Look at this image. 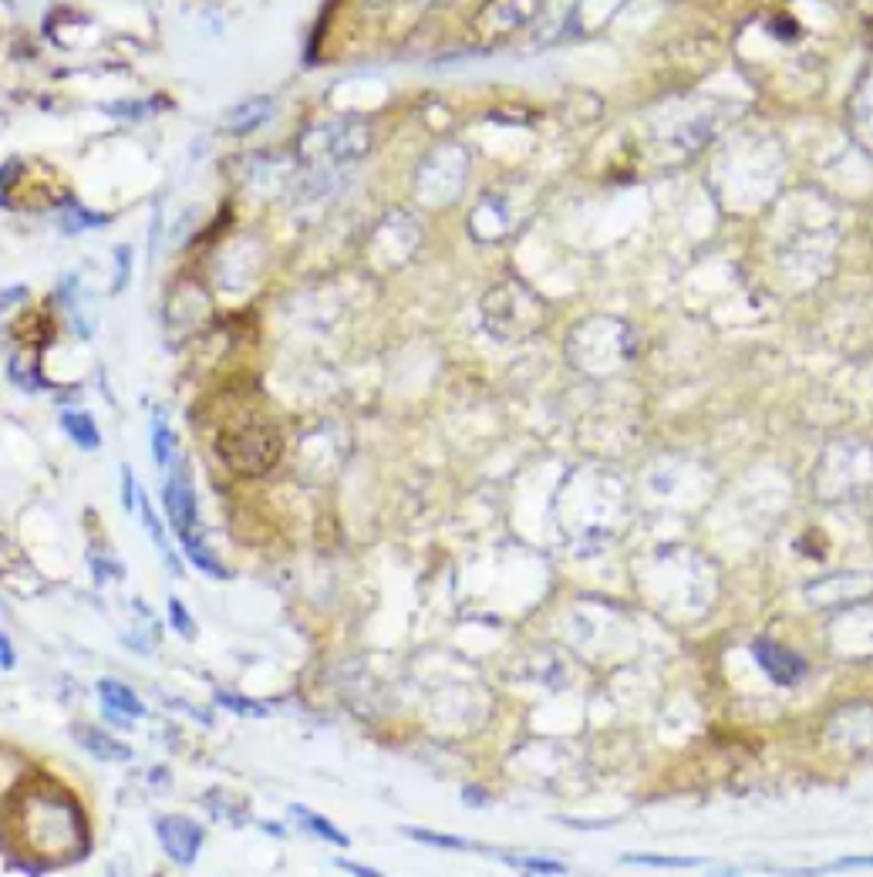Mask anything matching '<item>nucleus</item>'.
<instances>
[{"mask_svg":"<svg viewBox=\"0 0 873 877\" xmlns=\"http://www.w3.org/2000/svg\"><path fill=\"white\" fill-rule=\"evenodd\" d=\"M21 854L27 857L24 871L41 874L54 864L78 861L85 844V813L68 793H27L17 797L7 813Z\"/></svg>","mask_w":873,"mask_h":877,"instance_id":"obj_1","label":"nucleus"},{"mask_svg":"<svg viewBox=\"0 0 873 877\" xmlns=\"http://www.w3.org/2000/svg\"><path fill=\"white\" fill-rule=\"evenodd\" d=\"M280 449H284V439H280L277 426L263 419H247L243 426L226 429L216 439V452L236 476L267 473L280 459Z\"/></svg>","mask_w":873,"mask_h":877,"instance_id":"obj_2","label":"nucleus"},{"mask_svg":"<svg viewBox=\"0 0 873 877\" xmlns=\"http://www.w3.org/2000/svg\"><path fill=\"white\" fill-rule=\"evenodd\" d=\"M156 837L159 847L166 851V857L179 867H193L199 851H203L206 830L196 824V820L183 817V813H166V817H156Z\"/></svg>","mask_w":873,"mask_h":877,"instance_id":"obj_3","label":"nucleus"},{"mask_svg":"<svg viewBox=\"0 0 873 877\" xmlns=\"http://www.w3.org/2000/svg\"><path fill=\"white\" fill-rule=\"evenodd\" d=\"M162 506H166V517H169L172 530H176L179 537L193 533V527H196V493H193V483H189L186 466L179 463V459L169 466V476H166V483H162Z\"/></svg>","mask_w":873,"mask_h":877,"instance_id":"obj_4","label":"nucleus"},{"mask_svg":"<svg viewBox=\"0 0 873 877\" xmlns=\"http://www.w3.org/2000/svg\"><path fill=\"white\" fill-rule=\"evenodd\" d=\"M752 658L759 662V668L766 672L776 685H796L803 682L806 675V662L789 648L776 645L772 638H756L752 641Z\"/></svg>","mask_w":873,"mask_h":877,"instance_id":"obj_5","label":"nucleus"},{"mask_svg":"<svg viewBox=\"0 0 873 877\" xmlns=\"http://www.w3.org/2000/svg\"><path fill=\"white\" fill-rule=\"evenodd\" d=\"M98 699H102L105 716L122 722V726H129L132 719L145 716V705L139 695H135L129 685L115 682V678H102V682H98Z\"/></svg>","mask_w":873,"mask_h":877,"instance_id":"obj_6","label":"nucleus"},{"mask_svg":"<svg viewBox=\"0 0 873 877\" xmlns=\"http://www.w3.org/2000/svg\"><path fill=\"white\" fill-rule=\"evenodd\" d=\"M75 739H78V746L85 749V753H92L95 759H102V763H129V759H132V746L118 743L112 732H105V729L78 726Z\"/></svg>","mask_w":873,"mask_h":877,"instance_id":"obj_7","label":"nucleus"},{"mask_svg":"<svg viewBox=\"0 0 873 877\" xmlns=\"http://www.w3.org/2000/svg\"><path fill=\"white\" fill-rule=\"evenodd\" d=\"M270 115H274V102H270V98H247V102L233 105L230 112H226L223 129L233 135H247L253 129H260L263 122H270Z\"/></svg>","mask_w":873,"mask_h":877,"instance_id":"obj_8","label":"nucleus"},{"mask_svg":"<svg viewBox=\"0 0 873 877\" xmlns=\"http://www.w3.org/2000/svg\"><path fill=\"white\" fill-rule=\"evenodd\" d=\"M290 820H294V824L304 830V834L324 840V844L351 847V837L344 834V830L334 824V820H327L324 813H314L311 807H300V803H294V807H290Z\"/></svg>","mask_w":873,"mask_h":877,"instance_id":"obj_9","label":"nucleus"},{"mask_svg":"<svg viewBox=\"0 0 873 877\" xmlns=\"http://www.w3.org/2000/svg\"><path fill=\"white\" fill-rule=\"evenodd\" d=\"M61 426H65V432L78 449L95 452L98 446H102V432H98L95 419L88 412H71V409L61 412Z\"/></svg>","mask_w":873,"mask_h":877,"instance_id":"obj_10","label":"nucleus"},{"mask_svg":"<svg viewBox=\"0 0 873 877\" xmlns=\"http://www.w3.org/2000/svg\"><path fill=\"white\" fill-rule=\"evenodd\" d=\"M183 540V550H186V560L193 567H199V571L203 574H209V577H220V581H226V577H230V571H226V567L220 564V557L213 554V550H209L206 544H203V537H199V533L193 530V533H186V537H179Z\"/></svg>","mask_w":873,"mask_h":877,"instance_id":"obj_11","label":"nucleus"},{"mask_svg":"<svg viewBox=\"0 0 873 877\" xmlns=\"http://www.w3.org/2000/svg\"><path fill=\"white\" fill-rule=\"evenodd\" d=\"M135 500H139V513H142V523H145V530H149V537L156 540V547H159V554H162V560H166V564L172 567V574H179V564H176V554H172L169 550V544H166V533H162V523H159V517H156V510H152V503H149V496H145V490L139 486V493H135Z\"/></svg>","mask_w":873,"mask_h":877,"instance_id":"obj_12","label":"nucleus"},{"mask_svg":"<svg viewBox=\"0 0 873 877\" xmlns=\"http://www.w3.org/2000/svg\"><path fill=\"white\" fill-rule=\"evenodd\" d=\"M105 223H112V216L85 210L81 203H65V210H61V230H65V233L98 230V226H105Z\"/></svg>","mask_w":873,"mask_h":877,"instance_id":"obj_13","label":"nucleus"},{"mask_svg":"<svg viewBox=\"0 0 873 877\" xmlns=\"http://www.w3.org/2000/svg\"><path fill=\"white\" fill-rule=\"evenodd\" d=\"M499 861L516 867V871L523 874H533V877H560L563 871H567V864L563 861H553V857H523V854H499Z\"/></svg>","mask_w":873,"mask_h":877,"instance_id":"obj_14","label":"nucleus"},{"mask_svg":"<svg viewBox=\"0 0 873 877\" xmlns=\"http://www.w3.org/2000/svg\"><path fill=\"white\" fill-rule=\"evenodd\" d=\"M402 834L408 840H418L425 847H439V851H472V840L466 837H452V834H435V830H418V827H405Z\"/></svg>","mask_w":873,"mask_h":877,"instance_id":"obj_15","label":"nucleus"},{"mask_svg":"<svg viewBox=\"0 0 873 877\" xmlns=\"http://www.w3.org/2000/svg\"><path fill=\"white\" fill-rule=\"evenodd\" d=\"M621 864L638 867H668V871H688V867H702V857H661V854H624Z\"/></svg>","mask_w":873,"mask_h":877,"instance_id":"obj_16","label":"nucleus"},{"mask_svg":"<svg viewBox=\"0 0 873 877\" xmlns=\"http://www.w3.org/2000/svg\"><path fill=\"white\" fill-rule=\"evenodd\" d=\"M216 705H223V709H230L233 716H243V719H263L267 716V705L257 702V699H247V695H236V692H216Z\"/></svg>","mask_w":873,"mask_h":877,"instance_id":"obj_17","label":"nucleus"},{"mask_svg":"<svg viewBox=\"0 0 873 877\" xmlns=\"http://www.w3.org/2000/svg\"><path fill=\"white\" fill-rule=\"evenodd\" d=\"M172 446H176V436H172V429L162 419H156V422H152V456H156V463L162 469H169L172 463H176V456H172L176 449H172Z\"/></svg>","mask_w":873,"mask_h":877,"instance_id":"obj_18","label":"nucleus"},{"mask_svg":"<svg viewBox=\"0 0 873 877\" xmlns=\"http://www.w3.org/2000/svg\"><path fill=\"white\" fill-rule=\"evenodd\" d=\"M169 625L176 628L186 641H193V638H196V621L189 618L186 604L179 601V598H169Z\"/></svg>","mask_w":873,"mask_h":877,"instance_id":"obj_19","label":"nucleus"},{"mask_svg":"<svg viewBox=\"0 0 873 877\" xmlns=\"http://www.w3.org/2000/svg\"><path fill=\"white\" fill-rule=\"evenodd\" d=\"M11 378L24 388V392H38V388H44V378L38 372V365H24L21 358L11 361Z\"/></svg>","mask_w":873,"mask_h":877,"instance_id":"obj_20","label":"nucleus"},{"mask_svg":"<svg viewBox=\"0 0 873 877\" xmlns=\"http://www.w3.org/2000/svg\"><path fill=\"white\" fill-rule=\"evenodd\" d=\"M115 280H112V291H125V284H129V274H132V247L129 243H122V247H115Z\"/></svg>","mask_w":873,"mask_h":877,"instance_id":"obj_21","label":"nucleus"},{"mask_svg":"<svg viewBox=\"0 0 873 877\" xmlns=\"http://www.w3.org/2000/svg\"><path fill=\"white\" fill-rule=\"evenodd\" d=\"M156 108H159V102H125V105H102V112H108V115H122V119L139 122V119H145V115H149V112H156Z\"/></svg>","mask_w":873,"mask_h":877,"instance_id":"obj_22","label":"nucleus"},{"mask_svg":"<svg viewBox=\"0 0 873 877\" xmlns=\"http://www.w3.org/2000/svg\"><path fill=\"white\" fill-rule=\"evenodd\" d=\"M27 297H31V291H27L24 284H14V287H4V291H0V314L4 311H11L14 304H21V301H27Z\"/></svg>","mask_w":873,"mask_h":877,"instance_id":"obj_23","label":"nucleus"},{"mask_svg":"<svg viewBox=\"0 0 873 877\" xmlns=\"http://www.w3.org/2000/svg\"><path fill=\"white\" fill-rule=\"evenodd\" d=\"M122 503H125V510H135V476H132V466H122Z\"/></svg>","mask_w":873,"mask_h":877,"instance_id":"obj_24","label":"nucleus"},{"mask_svg":"<svg viewBox=\"0 0 873 877\" xmlns=\"http://www.w3.org/2000/svg\"><path fill=\"white\" fill-rule=\"evenodd\" d=\"M14 665H17V652H14L11 638H7L4 631H0V668H4V672H11Z\"/></svg>","mask_w":873,"mask_h":877,"instance_id":"obj_25","label":"nucleus"},{"mask_svg":"<svg viewBox=\"0 0 873 877\" xmlns=\"http://www.w3.org/2000/svg\"><path fill=\"white\" fill-rule=\"evenodd\" d=\"M338 867H341L344 874H351V877H388V874L375 871V867H368V864H354V861H338Z\"/></svg>","mask_w":873,"mask_h":877,"instance_id":"obj_26","label":"nucleus"},{"mask_svg":"<svg viewBox=\"0 0 873 877\" xmlns=\"http://www.w3.org/2000/svg\"><path fill=\"white\" fill-rule=\"evenodd\" d=\"M563 824L574 827V830H607V827H614L611 820H597V824H594V820H563Z\"/></svg>","mask_w":873,"mask_h":877,"instance_id":"obj_27","label":"nucleus"},{"mask_svg":"<svg viewBox=\"0 0 873 877\" xmlns=\"http://www.w3.org/2000/svg\"><path fill=\"white\" fill-rule=\"evenodd\" d=\"M462 800H466L469 807H489V800L483 797V790H476V786H466V790H462Z\"/></svg>","mask_w":873,"mask_h":877,"instance_id":"obj_28","label":"nucleus"},{"mask_svg":"<svg viewBox=\"0 0 873 877\" xmlns=\"http://www.w3.org/2000/svg\"><path fill=\"white\" fill-rule=\"evenodd\" d=\"M715 877H735V874H715Z\"/></svg>","mask_w":873,"mask_h":877,"instance_id":"obj_29","label":"nucleus"}]
</instances>
